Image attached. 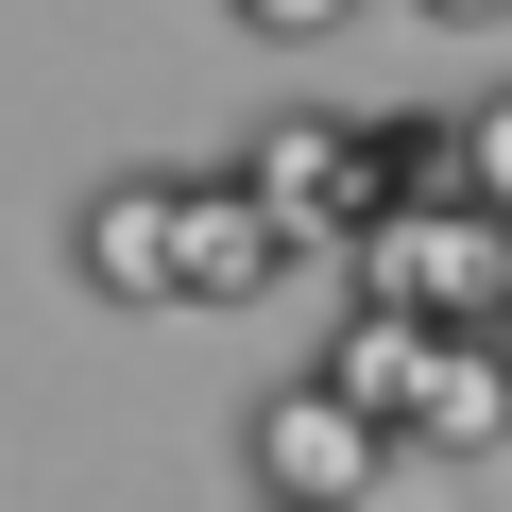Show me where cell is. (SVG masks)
<instances>
[{
    "label": "cell",
    "mask_w": 512,
    "mask_h": 512,
    "mask_svg": "<svg viewBox=\"0 0 512 512\" xmlns=\"http://www.w3.org/2000/svg\"><path fill=\"white\" fill-rule=\"evenodd\" d=\"M410 444L359 410V393H325V376H274L239 410V478H256V512H376V478H393Z\"/></svg>",
    "instance_id": "cell-1"
},
{
    "label": "cell",
    "mask_w": 512,
    "mask_h": 512,
    "mask_svg": "<svg viewBox=\"0 0 512 512\" xmlns=\"http://www.w3.org/2000/svg\"><path fill=\"white\" fill-rule=\"evenodd\" d=\"M495 274H512V222L495 205H393V222H359V291L376 308H427V325H495Z\"/></svg>",
    "instance_id": "cell-2"
},
{
    "label": "cell",
    "mask_w": 512,
    "mask_h": 512,
    "mask_svg": "<svg viewBox=\"0 0 512 512\" xmlns=\"http://www.w3.org/2000/svg\"><path fill=\"white\" fill-rule=\"evenodd\" d=\"M291 256H308V239L256 205L239 171H171V308H256Z\"/></svg>",
    "instance_id": "cell-3"
},
{
    "label": "cell",
    "mask_w": 512,
    "mask_h": 512,
    "mask_svg": "<svg viewBox=\"0 0 512 512\" xmlns=\"http://www.w3.org/2000/svg\"><path fill=\"white\" fill-rule=\"evenodd\" d=\"M69 274L86 308H171V171H103L69 205Z\"/></svg>",
    "instance_id": "cell-4"
},
{
    "label": "cell",
    "mask_w": 512,
    "mask_h": 512,
    "mask_svg": "<svg viewBox=\"0 0 512 512\" xmlns=\"http://www.w3.org/2000/svg\"><path fill=\"white\" fill-rule=\"evenodd\" d=\"M444 188H461V103H376V120H342V239L393 222V205H444Z\"/></svg>",
    "instance_id": "cell-5"
},
{
    "label": "cell",
    "mask_w": 512,
    "mask_h": 512,
    "mask_svg": "<svg viewBox=\"0 0 512 512\" xmlns=\"http://www.w3.org/2000/svg\"><path fill=\"white\" fill-rule=\"evenodd\" d=\"M393 444L410 461H512V342L495 325H444V359H427V393H410Z\"/></svg>",
    "instance_id": "cell-6"
},
{
    "label": "cell",
    "mask_w": 512,
    "mask_h": 512,
    "mask_svg": "<svg viewBox=\"0 0 512 512\" xmlns=\"http://www.w3.org/2000/svg\"><path fill=\"white\" fill-rule=\"evenodd\" d=\"M222 171H239L256 205H274L291 239H342V120H325V103H274V120H256Z\"/></svg>",
    "instance_id": "cell-7"
},
{
    "label": "cell",
    "mask_w": 512,
    "mask_h": 512,
    "mask_svg": "<svg viewBox=\"0 0 512 512\" xmlns=\"http://www.w3.org/2000/svg\"><path fill=\"white\" fill-rule=\"evenodd\" d=\"M427 359H444V325H427V308H376V291H359V308L325 325V359H308V376H325V393H359L376 427H410V393H427Z\"/></svg>",
    "instance_id": "cell-8"
},
{
    "label": "cell",
    "mask_w": 512,
    "mask_h": 512,
    "mask_svg": "<svg viewBox=\"0 0 512 512\" xmlns=\"http://www.w3.org/2000/svg\"><path fill=\"white\" fill-rule=\"evenodd\" d=\"M461 205H495V222H512V86H495V103H461Z\"/></svg>",
    "instance_id": "cell-9"
},
{
    "label": "cell",
    "mask_w": 512,
    "mask_h": 512,
    "mask_svg": "<svg viewBox=\"0 0 512 512\" xmlns=\"http://www.w3.org/2000/svg\"><path fill=\"white\" fill-rule=\"evenodd\" d=\"M222 18H239V35H274V52H325L359 0H222Z\"/></svg>",
    "instance_id": "cell-10"
},
{
    "label": "cell",
    "mask_w": 512,
    "mask_h": 512,
    "mask_svg": "<svg viewBox=\"0 0 512 512\" xmlns=\"http://www.w3.org/2000/svg\"><path fill=\"white\" fill-rule=\"evenodd\" d=\"M410 18H444V35H495V18H512V0H410Z\"/></svg>",
    "instance_id": "cell-11"
},
{
    "label": "cell",
    "mask_w": 512,
    "mask_h": 512,
    "mask_svg": "<svg viewBox=\"0 0 512 512\" xmlns=\"http://www.w3.org/2000/svg\"><path fill=\"white\" fill-rule=\"evenodd\" d=\"M495 342H512V274H495Z\"/></svg>",
    "instance_id": "cell-12"
}]
</instances>
